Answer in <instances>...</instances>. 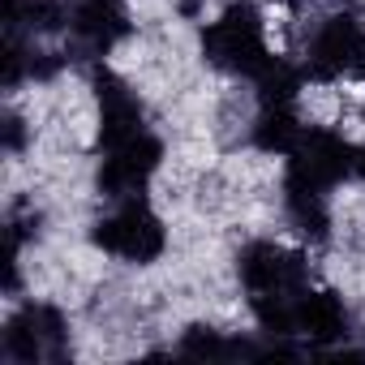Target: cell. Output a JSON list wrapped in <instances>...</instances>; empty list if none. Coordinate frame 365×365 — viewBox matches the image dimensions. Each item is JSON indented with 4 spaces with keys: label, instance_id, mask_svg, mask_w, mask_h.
Returning a JSON list of instances; mask_svg holds the SVG:
<instances>
[{
    "label": "cell",
    "instance_id": "obj_2",
    "mask_svg": "<svg viewBox=\"0 0 365 365\" xmlns=\"http://www.w3.org/2000/svg\"><path fill=\"white\" fill-rule=\"evenodd\" d=\"M344 327H348V314H344L339 297H331V292H301L297 297V331H305L309 339L331 344L344 335Z\"/></svg>",
    "mask_w": 365,
    "mask_h": 365
},
{
    "label": "cell",
    "instance_id": "obj_3",
    "mask_svg": "<svg viewBox=\"0 0 365 365\" xmlns=\"http://www.w3.org/2000/svg\"><path fill=\"white\" fill-rule=\"evenodd\" d=\"M69 22L91 43H112L116 35H125V9H120V0H82Z\"/></svg>",
    "mask_w": 365,
    "mask_h": 365
},
{
    "label": "cell",
    "instance_id": "obj_1",
    "mask_svg": "<svg viewBox=\"0 0 365 365\" xmlns=\"http://www.w3.org/2000/svg\"><path fill=\"white\" fill-rule=\"evenodd\" d=\"M95 245L103 250V254H112V258H125V262H155L159 254H163V245H168V232H163V220L146 207V202H138V198H129V202H120L99 228H95Z\"/></svg>",
    "mask_w": 365,
    "mask_h": 365
}]
</instances>
